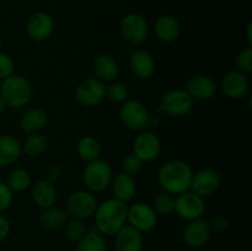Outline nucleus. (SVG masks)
I'll return each instance as SVG.
<instances>
[{"label":"nucleus","instance_id":"obj_1","mask_svg":"<svg viewBox=\"0 0 252 251\" xmlns=\"http://www.w3.org/2000/svg\"><path fill=\"white\" fill-rule=\"evenodd\" d=\"M128 206L116 198H108L97 204L95 217V229L103 236H112L127 224Z\"/></svg>","mask_w":252,"mask_h":251},{"label":"nucleus","instance_id":"obj_2","mask_svg":"<svg viewBox=\"0 0 252 251\" xmlns=\"http://www.w3.org/2000/svg\"><path fill=\"white\" fill-rule=\"evenodd\" d=\"M192 171L191 166L182 160H170L165 162L158 172V182L164 192L174 196L189 191L191 187Z\"/></svg>","mask_w":252,"mask_h":251},{"label":"nucleus","instance_id":"obj_3","mask_svg":"<svg viewBox=\"0 0 252 251\" xmlns=\"http://www.w3.org/2000/svg\"><path fill=\"white\" fill-rule=\"evenodd\" d=\"M33 96L31 83L25 76L12 74L9 78L1 80L0 84V97L6 107L22 108L30 103Z\"/></svg>","mask_w":252,"mask_h":251},{"label":"nucleus","instance_id":"obj_4","mask_svg":"<svg viewBox=\"0 0 252 251\" xmlns=\"http://www.w3.org/2000/svg\"><path fill=\"white\" fill-rule=\"evenodd\" d=\"M113 177V170L106 160L95 159L86 162L83 171V181L88 191L98 193L107 188Z\"/></svg>","mask_w":252,"mask_h":251},{"label":"nucleus","instance_id":"obj_5","mask_svg":"<svg viewBox=\"0 0 252 251\" xmlns=\"http://www.w3.org/2000/svg\"><path fill=\"white\" fill-rule=\"evenodd\" d=\"M120 32L123 41L133 47L144 43L149 34V25L147 19L138 12L125 15L120 22Z\"/></svg>","mask_w":252,"mask_h":251},{"label":"nucleus","instance_id":"obj_6","mask_svg":"<svg viewBox=\"0 0 252 251\" xmlns=\"http://www.w3.org/2000/svg\"><path fill=\"white\" fill-rule=\"evenodd\" d=\"M97 198L95 193L88 191V189H79L73 192L68 196L65 202V213L69 218L76 219H88L94 216L96 208H97Z\"/></svg>","mask_w":252,"mask_h":251},{"label":"nucleus","instance_id":"obj_7","mask_svg":"<svg viewBox=\"0 0 252 251\" xmlns=\"http://www.w3.org/2000/svg\"><path fill=\"white\" fill-rule=\"evenodd\" d=\"M150 113L147 106L138 100H127L120 108V120L127 129L142 132L149 126Z\"/></svg>","mask_w":252,"mask_h":251},{"label":"nucleus","instance_id":"obj_8","mask_svg":"<svg viewBox=\"0 0 252 251\" xmlns=\"http://www.w3.org/2000/svg\"><path fill=\"white\" fill-rule=\"evenodd\" d=\"M206 201L193 191L189 189L175 197V212L180 218L189 221L198 219L206 213Z\"/></svg>","mask_w":252,"mask_h":251},{"label":"nucleus","instance_id":"obj_9","mask_svg":"<svg viewBox=\"0 0 252 251\" xmlns=\"http://www.w3.org/2000/svg\"><path fill=\"white\" fill-rule=\"evenodd\" d=\"M127 223L139 230L140 233H148L157 228L158 213L152 204L144 202H135L128 207Z\"/></svg>","mask_w":252,"mask_h":251},{"label":"nucleus","instance_id":"obj_10","mask_svg":"<svg viewBox=\"0 0 252 251\" xmlns=\"http://www.w3.org/2000/svg\"><path fill=\"white\" fill-rule=\"evenodd\" d=\"M191 96L184 89H172L162 96L160 111L171 117H182L191 112L193 108Z\"/></svg>","mask_w":252,"mask_h":251},{"label":"nucleus","instance_id":"obj_11","mask_svg":"<svg viewBox=\"0 0 252 251\" xmlns=\"http://www.w3.org/2000/svg\"><path fill=\"white\" fill-rule=\"evenodd\" d=\"M75 98L84 107H96L106 98L105 83L96 79L95 76L84 79L76 88Z\"/></svg>","mask_w":252,"mask_h":251},{"label":"nucleus","instance_id":"obj_12","mask_svg":"<svg viewBox=\"0 0 252 251\" xmlns=\"http://www.w3.org/2000/svg\"><path fill=\"white\" fill-rule=\"evenodd\" d=\"M161 152V140L155 133L142 130L133 142V154L137 155L143 162L157 159Z\"/></svg>","mask_w":252,"mask_h":251},{"label":"nucleus","instance_id":"obj_13","mask_svg":"<svg viewBox=\"0 0 252 251\" xmlns=\"http://www.w3.org/2000/svg\"><path fill=\"white\" fill-rule=\"evenodd\" d=\"M220 185L221 177L219 172L211 167H206V169H201L199 171L194 172L189 189L198 196L206 198L216 193Z\"/></svg>","mask_w":252,"mask_h":251},{"label":"nucleus","instance_id":"obj_14","mask_svg":"<svg viewBox=\"0 0 252 251\" xmlns=\"http://www.w3.org/2000/svg\"><path fill=\"white\" fill-rule=\"evenodd\" d=\"M54 31V20L48 12L37 11L29 17L26 32L34 42H43L52 36Z\"/></svg>","mask_w":252,"mask_h":251},{"label":"nucleus","instance_id":"obj_15","mask_svg":"<svg viewBox=\"0 0 252 251\" xmlns=\"http://www.w3.org/2000/svg\"><path fill=\"white\" fill-rule=\"evenodd\" d=\"M185 90L193 101H208L216 94L217 86L211 76L204 74H193L187 79Z\"/></svg>","mask_w":252,"mask_h":251},{"label":"nucleus","instance_id":"obj_16","mask_svg":"<svg viewBox=\"0 0 252 251\" xmlns=\"http://www.w3.org/2000/svg\"><path fill=\"white\" fill-rule=\"evenodd\" d=\"M211 235L212 230L209 226V221L203 218L189 220L184 229L185 243L192 249H198L206 245Z\"/></svg>","mask_w":252,"mask_h":251},{"label":"nucleus","instance_id":"obj_17","mask_svg":"<svg viewBox=\"0 0 252 251\" xmlns=\"http://www.w3.org/2000/svg\"><path fill=\"white\" fill-rule=\"evenodd\" d=\"M129 69L138 79H150L155 73L157 64L154 57L145 49H135L129 57Z\"/></svg>","mask_w":252,"mask_h":251},{"label":"nucleus","instance_id":"obj_18","mask_svg":"<svg viewBox=\"0 0 252 251\" xmlns=\"http://www.w3.org/2000/svg\"><path fill=\"white\" fill-rule=\"evenodd\" d=\"M221 90H223L224 95L231 100L243 98L249 90L248 76L239 70L229 71L223 76Z\"/></svg>","mask_w":252,"mask_h":251},{"label":"nucleus","instance_id":"obj_19","mask_svg":"<svg viewBox=\"0 0 252 251\" xmlns=\"http://www.w3.org/2000/svg\"><path fill=\"white\" fill-rule=\"evenodd\" d=\"M155 36L164 43H172L181 34V24L174 15H160L154 25Z\"/></svg>","mask_w":252,"mask_h":251},{"label":"nucleus","instance_id":"obj_20","mask_svg":"<svg viewBox=\"0 0 252 251\" xmlns=\"http://www.w3.org/2000/svg\"><path fill=\"white\" fill-rule=\"evenodd\" d=\"M143 244V233L129 224H126L115 234L116 251H142Z\"/></svg>","mask_w":252,"mask_h":251},{"label":"nucleus","instance_id":"obj_21","mask_svg":"<svg viewBox=\"0 0 252 251\" xmlns=\"http://www.w3.org/2000/svg\"><path fill=\"white\" fill-rule=\"evenodd\" d=\"M48 123V113L41 107H31L22 113L20 118V128L24 133L34 134L41 133Z\"/></svg>","mask_w":252,"mask_h":251},{"label":"nucleus","instance_id":"obj_22","mask_svg":"<svg viewBox=\"0 0 252 251\" xmlns=\"http://www.w3.org/2000/svg\"><path fill=\"white\" fill-rule=\"evenodd\" d=\"M93 71L95 78L102 83H111L115 81L120 73L117 61L110 54H98L93 62Z\"/></svg>","mask_w":252,"mask_h":251},{"label":"nucleus","instance_id":"obj_23","mask_svg":"<svg viewBox=\"0 0 252 251\" xmlns=\"http://www.w3.org/2000/svg\"><path fill=\"white\" fill-rule=\"evenodd\" d=\"M110 186L112 187L113 198L120 199L125 203L130 201L137 191V184H135L134 177L122 171L113 175Z\"/></svg>","mask_w":252,"mask_h":251},{"label":"nucleus","instance_id":"obj_24","mask_svg":"<svg viewBox=\"0 0 252 251\" xmlns=\"http://www.w3.org/2000/svg\"><path fill=\"white\" fill-rule=\"evenodd\" d=\"M22 155V147L19 139L10 134L0 135V167L11 166Z\"/></svg>","mask_w":252,"mask_h":251},{"label":"nucleus","instance_id":"obj_25","mask_svg":"<svg viewBox=\"0 0 252 251\" xmlns=\"http://www.w3.org/2000/svg\"><path fill=\"white\" fill-rule=\"evenodd\" d=\"M57 188L53 182L39 180L32 187V199L38 208L46 209L54 206L57 202Z\"/></svg>","mask_w":252,"mask_h":251},{"label":"nucleus","instance_id":"obj_26","mask_svg":"<svg viewBox=\"0 0 252 251\" xmlns=\"http://www.w3.org/2000/svg\"><path fill=\"white\" fill-rule=\"evenodd\" d=\"M68 218V214L65 213L64 209L52 206L49 208L43 209L39 221H41L42 226L48 230H59V229H63Z\"/></svg>","mask_w":252,"mask_h":251},{"label":"nucleus","instance_id":"obj_27","mask_svg":"<svg viewBox=\"0 0 252 251\" xmlns=\"http://www.w3.org/2000/svg\"><path fill=\"white\" fill-rule=\"evenodd\" d=\"M76 152L79 157L84 161L89 162L93 160L98 159L101 154V144L93 135H83L78 140L76 144Z\"/></svg>","mask_w":252,"mask_h":251},{"label":"nucleus","instance_id":"obj_28","mask_svg":"<svg viewBox=\"0 0 252 251\" xmlns=\"http://www.w3.org/2000/svg\"><path fill=\"white\" fill-rule=\"evenodd\" d=\"M22 154H26L27 157H37L43 155L49 148V140L42 133H34L30 134L24 143L21 144Z\"/></svg>","mask_w":252,"mask_h":251},{"label":"nucleus","instance_id":"obj_29","mask_svg":"<svg viewBox=\"0 0 252 251\" xmlns=\"http://www.w3.org/2000/svg\"><path fill=\"white\" fill-rule=\"evenodd\" d=\"M76 251H107L105 236L97 230L86 231L85 235L76 243Z\"/></svg>","mask_w":252,"mask_h":251},{"label":"nucleus","instance_id":"obj_30","mask_svg":"<svg viewBox=\"0 0 252 251\" xmlns=\"http://www.w3.org/2000/svg\"><path fill=\"white\" fill-rule=\"evenodd\" d=\"M6 185L12 192H22L31 185V176L24 169H15L7 175Z\"/></svg>","mask_w":252,"mask_h":251},{"label":"nucleus","instance_id":"obj_31","mask_svg":"<svg viewBox=\"0 0 252 251\" xmlns=\"http://www.w3.org/2000/svg\"><path fill=\"white\" fill-rule=\"evenodd\" d=\"M86 226L84 220L76 218H68L63 226V234L70 243H78L86 234Z\"/></svg>","mask_w":252,"mask_h":251},{"label":"nucleus","instance_id":"obj_32","mask_svg":"<svg viewBox=\"0 0 252 251\" xmlns=\"http://www.w3.org/2000/svg\"><path fill=\"white\" fill-rule=\"evenodd\" d=\"M128 96H129V90L125 83L115 80L106 86V98H108L111 102L123 103L128 100Z\"/></svg>","mask_w":252,"mask_h":251},{"label":"nucleus","instance_id":"obj_33","mask_svg":"<svg viewBox=\"0 0 252 251\" xmlns=\"http://www.w3.org/2000/svg\"><path fill=\"white\" fill-rule=\"evenodd\" d=\"M153 208L158 214L169 216L175 212V196L167 192H161L158 194L153 203Z\"/></svg>","mask_w":252,"mask_h":251},{"label":"nucleus","instance_id":"obj_34","mask_svg":"<svg viewBox=\"0 0 252 251\" xmlns=\"http://www.w3.org/2000/svg\"><path fill=\"white\" fill-rule=\"evenodd\" d=\"M236 68L239 71L244 74H249L252 71V48L251 47H246L243 48L235 58Z\"/></svg>","mask_w":252,"mask_h":251},{"label":"nucleus","instance_id":"obj_35","mask_svg":"<svg viewBox=\"0 0 252 251\" xmlns=\"http://www.w3.org/2000/svg\"><path fill=\"white\" fill-rule=\"evenodd\" d=\"M121 167H122V172L134 177L135 175L139 174L140 170H142L143 161L137 157V155H134L132 153V154H128L127 157H123Z\"/></svg>","mask_w":252,"mask_h":251},{"label":"nucleus","instance_id":"obj_36","mask_svg":"<svg viewBox=\"0 0 252 251\" xmlns=\"http://www.w3.org/2000/svg\"><path fill=\"white\" fill-rule=\"evenodd\" d=\"M15 63L7 53L0 52V80L9 78L14 74Z\"/></svg>","mask_w":252,"mask_h":251},{"label":"nucleus","instance_id":"obj_37","mask_svg":"<svg viewBox=\"0 0 252 251\" xmlns=\"http://www.w3.org/2000/svg\"><path fill=\"white\" fill-rule=\"evenodd\" d=\"M14 199V192L9 188L6 182L0 181V213L10 208Z\"/></svg>","mask_w":252,"mask_h":251},{"label":"nucleus","instance_id":"obj_38","mask_svg":"<svg viewBox=\"0 0 252 251\" xmlns=\"http://www.w3.org/2000/svg\"><path fill=\"white\" fill-rule=\"evenodd\" d=\"M209 226H211V230L214 231V233H225L229 226H230V220L224 214H217L216 217H213L209 220Z\"/></svg>","mask_w":252,"mask_h":251},{"label":"nucleus","instance_id":"obj_39","mask_svg":"<svg viewBox=\"0 0 252 251\" xmlns=\"http://www.w3.org/2000/svg\"><path fill=\"white\" fill-rule=\"evenodd\" d=\"M62 174H63V167L59 164H52L46 170V180L54 184V181H58L61 179Z\"/></svg>","mask_w":252,"mask_h":251},{"label":"nucleus","instance_id":"obj_40","mask_svg":"<svg viewBox=\"0 0 252 251\" xmlns=\"http://www.w3.org/2000/svg\"><path fill=\"white\" fill-rule=\"evenodd\" d=\"M10 230H11V225H10L9 219L2 216V214H0V244L6 240Z\"/></svg>","mask_w":252,"mask_h":251},{"label":"nucleus","instance_id":"obj_41","mask_svg":"<svg viewBox=\"0 0 252 251\" xmlns=\"http://www.w3.org/2000/svg\"><path fill=\"white\" fill-rule=\"evenodd\" d=\"M251 30H252V24H251V22H249V24H248V39H249V43H250V44H251V42H252Z\"/></svg>","mask_w":252,"mask_h":251},{"label":"nucleus","instance_id":"obj_42","mask_svg":"<svg viewBox=\"0 0 252 251\" xmlns=\"http://www.w3.org/2000/svg\"><path fill=\"white\" fill-rule=\"evenodd\" d=\"M5 110H6V105H5V102L2 101V98L0 97V116L5 112Z\"/></svg>","mask_w":252,"mask_h":251}]
</instances>
